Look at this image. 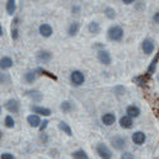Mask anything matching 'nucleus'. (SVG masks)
<instances>
[{
    "instance_id": "nucleus-1",
    "label": "nucleus",
    "mask_w": 159,
    "mask_h": 159,
    "mask_svg": "<svg viewBox=\"0 0 159 159\" xmlns=\"http://www.w3.org/2000/svg\"><path fill=\"white\" fill-rule=\"evenodd\" d=\"M107 33H108V38L115 42L121 41L122 37H124V30L120 27V25H112V27H110Z\"/></svg>"
},
{
    "instance_id": "nucleus-2",
    "label": "nucleus",
    "mask_w": 159,
    "mask_h": 159,
    "mask_svg": "<svg viewBox=\"0 0 159 159\" xmlns=\"http://www.w3.org/2000/svg\"><path fill=\"white\" fill-rule=\"evenodd\" d=\"M70 82H71L74 85L79 87V85H82V84L85 82V76H84V74H83L82 71L75 70V71H73V73L70 74Z\"/></svg>"
},
{
    "instance_id": "nucleus-3",
    "label": "nucleus",
    "mask_w": 159,
    "mask_h": 159,
    "mask_svg": "<svg viewBox=\"0 0 159 159\" xmlns=\"http://www.w3.org/2000/svg\"><path fill=\"white\" fill-rule=\"evenodd\" d=\"M97 154L102 159H111L112 158V152L108 149V147H106L104 144H98L97 145Z\"/></svg>"
},
{
    "instance_id": "nucleus-4",
    "label": "nucleus",
    "mask_w": 159,
    "mask_h": 159,
    "mask_svg": "<svg viewBox=\"0 0 159 159\" xmlns=\"http://www.w3.org/2000/svg\"><path fill=\"white\" fill-rule=\"evenodd\" d=\"M5 108L9 112H11V113H18V111H19V103L16 99H9L5 103Z\"/></svg>"
},
{
    "instance_id": "nucleus-5",
    "label": "nucleus",
    "mask_w": 159,
    "mask_h": 159,
    "mask_svg": "<svg viewBox=\"0 0 159 159\" xmlns=\"http://www.w3.org/2000/svg\"><path fill=\"white\" fill-rule=\"evenodd\" d=\"M155 46H154V42L152 41V39L147 38V39H144V42H143V51H144V54H153V51H154Z\"/></svg>"
},
{
    "instance_id": "nucleus-6",
    "label": "nucleus",
    "mask_w": 159,
    "mask_h": 159,
    "mask_svg": "<svg viewBox=\"0 0 159 159\" xmlns=\"http://www.w3.org/2000/svg\"><path fill=\"white\" fill-rule=\"evenodd\" d=\"M111 143L113 145V148L120 150V149H122L125 145H126V139H124L121 136H115L113 139H111Z\"/></svg>"
},
{
    "instance_id": "nucleus-7",
    "label": "nucleus",
    "mask_w": 159,
    "mask_h": 159,
    "mask_svg": "<svg viewBox=\"0 0 159 159\" xmlns=\"http://www.w3.org/2000/svg\"><path fill=\"white\" fill-rule=\"evenodd\" d=\"M98 60H99L101 64H104V65H110L111 64V56H110L108 52L104 51V50L98 52Z\"/></svg>"
},
{
    "instance_id": "nucleus-8",
    "label": "nucleus",
    "mask_w": 159,
    "mask_h": 159,
    "mask_svg": "<svg viewBox=\"0 0 159 159\" xmlns=\"http://www.w3.org/2000/svg\"><path fill=\"white\" fill-rule=\"evenodd\" d=\"M145 139H147V136H145L144 132L141 131H136L132 134V141H134L136 145H141L145 143Z\"/></svg>"
},
{
    "instance_id": "nucleus-9",
    "label": "nucleus",
    "mask_w": 159,
    "mask_h": 159,
    "mask_svg": "<svg viewBox=\"0 0 159 159\" xmlns=\"http://www.w3.org/2000/svg\"><path fill=\"white\" fill-rule=\"evenodd\" d=\"M37 59H38L39 62L46 64V62L51 61L52 55H51V52H48V51H39L38 54H37Z\"/></svg>"
},
{
    "instance_id": "nucleus-10",
    "label": "nucleus",
    "mask_w": 159,
    "mask_h": 159,
    "mask_svg": "<svg viewBox=\"0 0 159 159\" xmlns=\"http://www.w3.org/2000/svg\"><path fill=\"white\" fill-rule=\"evenodd\" d=\"M115 121H116V116H115L113 113H111V112H108V113H106V115L102 116V122H103L106 126L113 125Z\"/></svg>"
},
{
    "instance_id": "nucleus-11",
    "label": "nucleus",
    "mask_w": 159,
    "mask_h": 159,
    "mask_svg": "<svg viewBox=\"0 0 159 159\" xmlns=\"http://www.w3.org/2000/svg\"><path fill=\"white\" fill-rule=\"evenodd\" d=\"M32 111L36 115H43V116H50L51 115V110L50 108L39 107V106H32Z\"/></svg>"
},
{
    "instance_id": "nucleus-12",
    "label": "nucleus",
    "mask_w": 159,
    "mask_h": 159,
    "mask_svg": "<svg viewBox=\"0 0 159 159\" xmlns=\"http://www.w3.org/2000/svg\"><path fill=\"white\" fill-rule=\"evenodd\" d=\"M126 113L129 117L134 118V117H139L140 116V108L136 107V106H129L127 110H126Z\"/></svg>"
},
{
    "instance_id": "nucleus-13",
    "label": "nucleus",
    "mask_w": 159,
    "mask_h": 159,
    "mask_svg": "<svg viewBox=\"0 0 159 159\" xmlns=\"http://www.w3.org/2000/svg\"><path fill=\"white\" fill-rule=\"evenodd\" d=\"M39 33L43 37H50L52 34V27L50 24H41L39 25Z\"/></svg>"
},
{
    "instance_id": "nucleus-14",
    "label": "nucleus",
    "mask_w": 159,
    "mask_h": 159,
    "mask_svg": "<svg viewBox=\"0 0 159 159\" xmlns=\"http://www.w3.org/2000/svg\"><path fill=\"white\" fill-rule=\"evenodd\" d=\"M27 121H28V124L32 127H37V126L41 125V120H39V116L38 115H30L27 117Z\"/></svg>"
},
{
    "instance_id": "nucleus-15",
    "label": "nucleus",
    "mask_w": 159,
    "mask_h": 159,
    "mask_svg": "<svg viewBox=\"0 0 159 159\" xmlns=\"http://www.w3.org/2000/svg\"><path fill=\"white\" fill-rule=\"evenodd\" d=\"M120 125L124 129H131L132 127V118L129 116H124L120 118Z\"/></svg>"
},
{
    "instance_id": "nucleus-16",
    "label": "nucleus",
    "mask_w": 159,
    "mask_h": 159,
    "mask_svg": "<svg viewBox=\"0 0 159 159\" xmlns=\"http://www.w3.org/2000/svg\"><path fill=\"white\" fill-rule=\"evenodd\" d=\"M0 66H2L3 70L9 69L13 66V60L9 56H4V57H2V60H0Z\"/></svg>"
},
{
    "instance_id": "nucleus-17",
    "label": "nucleus",
    "mask_w": 159,
    "mask_h": 159,
    "mask_svg": "<svg viewBox=\"0 0 159 159\" xmlns=\"http://www.w3.org/2000/svg\"><path fill=\"white\" fill-rule=\"evenodd\" d=\"M158 60H159V51L157 52L155 57L153 59V61H152V64H150V66H149V69H148V73H147V75H148V76H150V75L155 71V69H157V64H158Z\"/></svg>"
},
{
    "instance_id": "nucleus-18",
    "label": "nucleus",
    "mask_w": 159,
    "mask_h": 159,
    "mask_svg": "<svg viewBox=\"0 0 159 159\" xmlns=\"http://www.w3.org/2000/svg\"><path fill=\"white\" fill-rule=\"evenodd\" d=\"M27 94H28L33 101H36V102L42 101V97H43L41 92H38V90H30V92H27Z\"/></svg>"
},
{
    "instance_id": "nucleus-19",
    "label": "nucleus",
    "mask_w": 159,
    "mask_h": 159,
    "mask_svg": "<svg viewBox=\"0 0 159 159\" xmlns=\"http://www.w3.org/2000/svg\"><path fill=\"white\" fill-rule=\"evenodd\" d=\"M16 9H17V3L14 2V0H9V2H7V11H8V14L13 16L16 13Z\"/></svg>"
},
{
    "instance_id": "nucleus-20",
    "label": "nucleus",
    "mask_w": 159,
    "mask_h": 159,
    "mask_svg": "<svg viewBox=\"0 0 159 159\" xmlns=\"http://www.w3.org/2000/svg\"><path fill=\"white\" fill-rule=\"evenodd\" d=\"M88 31H89L90 33H93V34H98L99 31H101V27H99V24H98L97 22H92V23H89V25H88Z\"/></svg>"
},
{
    "instance_id": "nucleus-21",
    "label": "nucleus",
    "mask_w": 159,
    "mask_h": 159,
    "mask_svg": "<svg viewBox=\"0 0 159 159\" xmlns=\"http://www.w3.org/2000/svg\"><path fill=\"white\" fill-rule=\"evenodd\" d=\"M59 127L65 132V134L66 135H68V136H71L73 135V131H71V129H70V126L68 125V124H66V122H64V121H61L60 124H59Z\"/></svg>"
},
{
    "instance_id": "nucleus-22",
    "label": "nucleus",
    "mask_w": 159,
    "mask_h": 159,
    "mask_svg": "<svg viewBox=\"0 0 159 159\" xmlns=\"http://www.w3.org/2000/svg\"><path fill=\"white\" fill-rule=\"evenodd\" d=\"M71 155H73L74 159H89L88 155H87V153H85L84 150H82V149H79V150L74 152Z\"/></svg>"
},
{
    "instance_id": "nucleus-23",
    "label": "nucleus",
    "mask_w": 159,
    "mask_h": 159,
    "mask_svg": "<svg viewBox=\"0 0 159 159\" xmlns=\"http://www.w3.org/2000/svg\"><path fill=\"white\" fill-rule=\"evenodd\" d=\"M78 31H79V23L74 22V23L70 24V27L68 30V33H69V36H75L78 33Z\"/></svg>"
},
{
    "instance_id": "nucleus-24",
    "label": "nucleus",
    "mask_w": 159,
    "mask_h": 159,
    "mask_svg": "<svg viewBox=\"0 0 159 159\" xmlns=\"http://www.w3.org/2000/svg\"><path fill=\"white\" fill-rule=\"evenodd\" d=\"M148 75H141V76H136V78H134V82L136 83V84H139V85H141V87H144L145 84H147V82H148Z\"/></svg>"
},
{
    "instance_id": "nucleus-25",
    "label": "nucleus",
    "mask_w": 159,
    "mask_h": 159,
    "mask_svg": "<svg viewBox=\"0 0 159 159\" xmlns=\"http://www.w3.org/2000/svg\"><path fill=\"white\" fill-rule=\"evenodd\" d=\"M36 78H37L36 71H28L27 74L24 75V80L27 82V83H33L36 80Z\"/></svg>"
},
{
    "instance_id": "nucleus-26",
    "label": "nucleus",
    "mask_w": 159,
    "mask_h": 159,
    "mask_svg": "<svg viewBox=\"0 0 159 159\" xmlns=\"http://www.w3.org/2000/svg\"><path fill=\"white\" fill-rule=\"evenodd\" d=\"M61 110H62L64 112H70V111L73 110V104H71L69 101H65V102L61 103Z\"/></svg>"
},
{
    "instance_id": "nucleus-27",
    "label": "nucleus",
    "mask_w": 159,
    "mask_h": 159,
    "mask_svg": "<svg viewBox=\"0 0 159 159\" xmlns=\"http://www.w3.org/2000/svg\"><path fill=\"white\" fill-rule=\"evenodd\" d=\"M36 73H41L42 75H46V76H48V78H51V79H54V80H56V79H57V78H56V75L48 73L47 70H45V69H42V68H37Z\"/></svg>"
},
{
    "instance_id": "nucleus-28",
    "label": "nucleus",
    "mask_w": 159,
    "mask_h": 159,
    "mask_svg": "<svg viewBox=\"0 0 159 159\" xmlns=\"http://www.w3.org/2000/svg\"><path fill=\"white\" fill-rule=\"evenodd\" d=\"M104 14L107 16L110 19H113V18L116 17V11H115V9H112V8H106V9H104Z\"/></svg>"
},
{
    "instance_id": "nucleus-29",
    "label": "nucleus",
    "mask_w": 159,
    "mask_h": 159,
    "mask_svg": "<svg viewBox=\"0 0 159 159\" xmlns=\"http://www.w3.org/2000/svg\"><path fill=\"white\" fill-rule=\"evenodd\" d=\"M4 124L7 127H14V120H13V117L11 116H7L5 117V120H4Z\"/></svg>"
},
{
    "instance_id": "nucleus-30",
    "label": "nucleus",
    "mask_w": 159,
    "mask_h": 159,
    "mask_svg": "<svg viewBox=\"0 0 159 159\" xmlns=\"http://www.w3.org/2000/svg\"><path fill=\"white\" fill-rule=\"evenodd\" d=\"M2 159H16L14 155L10 154V153H3L2 154Z\"/></svg>"
},
{
    "instance_id": "nucleus-31",
    "label": "nucleus",
    "mask_w": 159,
    "mask_h": 159,
    "mask_svg": "<svg viewBox=\"0 0 159 159\" xmlns=\"http://www.w3.org/2000/svg\"><path fill=\"white\" fill-rule=\"evenodd\" d=\"M115 92H116L117 94H120V96H121V94L125 93V88H124V87H116V88H115Z\"/></svg>"
},
{
    "instance_id": "nucleus-32",
    "label": "nucleus",
    "mask_w": 159,
    "mask_h": 159,
    "mask_svg": "<svg viewBox=\"0 0 159 159\" xmlns=\"http://www.w3.org/2000/svg\"><path fill=\"white\" fill-rule=\"evenodd\" d=\"M121 159H135V158H134V155H132L131 153H124L121 155Z\"/></svg>"
},
{
    "instance_id": "nucleus-33",
    "label": "nucleus",
    "mask_w": 159,
    "mask_h": 159,
    "mask_svg": "<svg viewBox=\"0 0 159 159\" xmlns=\"http://www.w3.org/2000/svg\"><path fill=\"white\" fill-rule=\"evenodd\" d=\"M11 38H13V39H17V38H18V30H17V28L11 30Z\"/></svg>"
},
{
    "instance_id": "nucleus-34",
    "label": "nucleus",
    "mask_w": 159,
    "mask_h": 159,
    "mask_svg": "<svg viewBox=\"0 0 159 159\" xmlns=\"http://www.w3.org/2000/svg\"><path fill=\"white\" fill-rule=\"evenodd\" d=\"M47 125H48V121H47V120H45V121L42 122V125L39 126V131H43V130L47 127Z\"/></svg>"
},
{
    "instance_id": "nucleus-35",
    "label": "nucleus",
    "mask_w": 159,
    "mask_h": 159,
    "mask_svg": "<svg viewBox=\"0 0 159 159\" xmlns=\"http://www.w3.org/2000/svg\"><path fill=\"white\" fill-rule=\"evenodd\" d=\"M153 19H154V22H155V23H159V11H157L155 14L153 16Z\"/></svg>"
},
{
    "instance_id": "nucleus-36",
    "label": "nucleus",
    "mask_w": 159,
    "mask_h": 159,
    "mask_svg": "<svg viewBox=\"0 0 159 159\" xmlns=\"http://www.w3.org/2000/svg\"><path fill=\"white\" fill-rule=\"evenodd\" d=\"M122 3H124V4H127V5H129V4H132V3H135V2H134V0H124Z\"/></svg>"
},
{
    "instance_id": "nucleus-37",
    "label": "nucleus",
    "mask_w": 159,
    "mask_h": 159,
    "mask_svg": "<svg viewBox=\"0 0 159 159\" xmlns=\"http://www.w3.org/2000/svg\"><path fill=\"white\" fill-rule=\"evenodd\" d=\"M0 34H2V36L4 34V30H3V27H0Z\"/></svg>"
},
{
    "instance_id": "nucleus-38",
    "label": "nucleus",
    "mask_w": 159,
    "mask_h": 159,
    "mask_svg": "<svg viewBox=\"0 0 159 159\" xmlns=\"http://www.w3.org/2000/svg\"><path fill=\"white\" fill-rule=\"evenodd\" d=\"M78 10H79L78 7H73V11H78Z\"/></svg>"
},
{
    "instance_id": "nucleus-39",
    "label": "nucleus",
    "mask_w": 159,
    "mask_h": 159,
    "mask_svg": "<svg viewBox=\"0 0 159 159\" xmlns=\"http://www.w3.org/2000/svg\"><path fill=\"white\" fill-rule=\"evenodd\" d=\"M158 80H159V76H158Z\"/></svg>"
}]
</instances>
